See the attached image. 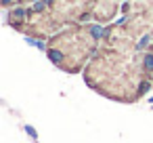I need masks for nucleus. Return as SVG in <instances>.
<instances>
[{"label":"nucleus","instance_id":"nucleus-1","mask_svg":"<svg viewBox=\"0 0 153 143\" xmlns=\"http://www.w3.org/2000/svg\"><path fill=\"white\" fill-rule=\"evenodd\" d=\"M51 59H55V61H59L61 59V53H57V51H51V55H48Z\"/></svg>","mask_w":153,"mask_h":143},{"label":"nucleus","instance_id":"nucleus-2","mask_svg":"<svg viewBox=\"0 0 153 143\" xmlns=\"http://www.w3.org/2000/svg\"><path fill=\"white\" fill-rule=\"evenodd\" d=\"M147 67H153V57H147Z\"/></svg>","mask_w":153,"mask_h":143}]
</instances>
